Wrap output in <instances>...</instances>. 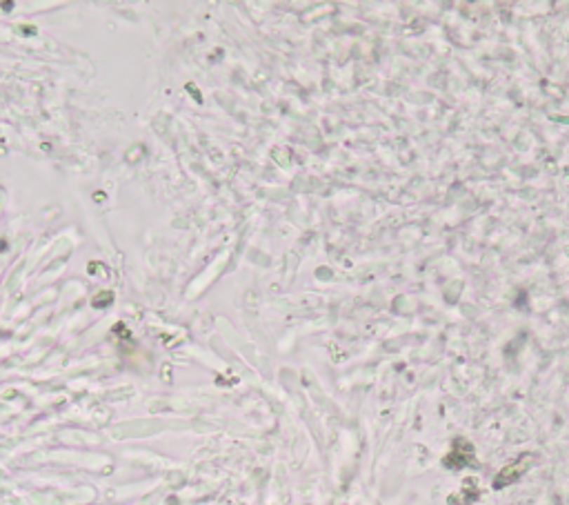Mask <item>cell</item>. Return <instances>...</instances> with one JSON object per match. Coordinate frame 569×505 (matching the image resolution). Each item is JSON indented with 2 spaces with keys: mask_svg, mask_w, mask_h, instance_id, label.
Returning a JSON list of instances; mask_svg holds the SVG:
<instances>
[{
  "mask_svg": "<svg viewBox=\"0 0 569 505\" xmlns=\"http://www.w3.org/2000/svg\"><path fill=\"white\" fill-rule=\"evenodd\" d=\"M527 470V459L523 457V459H518L516 461L514 465H509V468H505L502 470L498 476H496V481H494V485L496 487H505V485H509V483H514L516 478H518L523 472Z\"/></svg>",
  "mask_w": 569,
  "mask_h": 505,
  "instance_id": "obj_1",
  "label": "cell"
}]
</instances>
